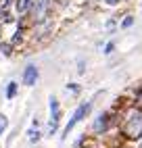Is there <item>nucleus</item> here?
Segmentation results:
<instances>
[{
	"label": "nucleus",
	"instance_id": "obj_1",
	"mask_svg": "<svg viewBox=\"0 0 142 148\" xmlns=\"http://www.w3.org/2000/svg\"><path fill=\"white\" fill-rule=\"evenodd\" d=\"M123 134L130 136V138L142 136V113H132L128 117V121L123 125Z\"/></svg>",
	"mask_w": 142,
	"mask_h": 148
},
{
	"label": "nucleus",
	"instance_id": "obj_2",
	"mask_svg": "<svg viewBox=\"0 0 142 148\" xmlns=\"http://www.w3.org/2000/svg\"><path fill=\"white\" fill-rule=\"evenodd\" d=\"M90 108H92V104H90V102H86V104H79V106H77V111L73 113V117L69 119V123H67V127H65V134H69V132L75 127V123H79V121L84 119V117L90 113Z\"/></svg>",
	"mask_w": 142,
	"mask_h": 148
},
{
	"label": "nucleus",
	"instance_id": "obj_3",
	"mask_svg": "<svg viewBox=\"0 0 142 148\" xmlns=\"http://www.w3.org/2000/svg\"><path fill=\"white\" fill-rule=\"evenodd\" d=\"M50 113H52V119H50V125H48V134H54L57 127H59V119H61V111H59V100L52 96L50 98Z\"/></svg>",
	"mask_w": 142,
	"mask_h": 148
},
{
	"label": "nucleus",
	"instance_id": "obj_4",
	"mask_svg": "<svg viewBox=\"0 0 142 148\" xmlns=\"http://www.w3.org/2000/svg\"><path fill=\"white\" fill-rule=\"evenodd\" d=\"M48 4H50V0H34V4H32V8H34V19H42V17L46 15Z\"/></svg>",
	"mask_w": 142,
	"mask_h": 148
},
{
	"label": "nucleus",
	"instance_id": "obj_5",
	"mask_svg": "<svg viewBox=\"0 0 142 148\" xmlns=\"http://www.w3.org/2000/svg\"><path fill=\"white\" fill-rule=\"evenodd\" d=\"M36 79H38V69H36L34 65H29L25 71H23V84H25V86H34Z\"/></svg>",
	"mask_w": 142,
	"mask_h": 148
},
{
	"label": "nucleus",
	"instance_id": "obj_6",
	"mask_svg": "<svg viewBox=\"0 0 142 148\" xmlns=\"http://www.w3.org/2000/svg\"><path fill=\"white\" fill-rule=\"evenodd\" d=\"M107 121H109V115H100L98 119H96V123H94V132H105L107 130Z\"/></svg>",
	"mask_w": 142,
	"mask_h": 148
},
{
	"label": "nucleus",
	"instance_id": "obj_7",
	"mask_svg": "<svg viewBox=\"0 0 142 148\" xmlns=\"http://www.w3.org/2000/svg\"><path fill=\"white\" fill-rule=\"evenodd\" d=\"M34 0H17V11L19 13H27L29 8H32Z\"/></svg>",
	"mask_w": 142,
	"mask_h": 148
},
{
	"label": "nucleus",
	"instance_id": "obj_8",
	"mask_svg": "<svg viewBox=\"0 0 142 148\" xmlns=\"http://www.w3.org/2000/svg\"><path fill=\"white\" fill-rule=\"evenodd\" d=\"M15 94H17V84H15V82H11V84L6 86V98H8V100H13Z\"/></svg>",
	"mask_w": 142,
	"mask_h": 148
},
{
	"label": "nucleus",
	"instance_id": "obj_9",
	"mask_svg": "<svg viewBox=\"0 0 142 148\" xmlns=\"http://www.w3.org/2000/svg\"><path fill=\"white\" fill-rule=\"evenodd\" d=\"M27 134H29V140H32V142H38L40 140V132L38 130H29Z\"/></svg>",
	"mask_w": 142,
	"mask_h": 148
},
{
	"label": "nucleus",
	"instance_id": "obj_10",
	"mask_svg": "<svg viewBox=\"0 0 142 148\" xmlns=\"http://www.w3.org/2000/svg\"><path fill=\"white\" fill-rule=\"evenodd\" d=\"M6 125H8V121H6V117H4V115H0V136H2V132L6 130Z\"/></svg>",
	"mask_w": 142,
	"mask_h": 148
},
{
	"label": "nucleus",
	"instance_id": "obj_11",
	"mask_svg": "<svg viewBox=\"0 0 142 148\" xmlns=\"http://www.w3.org/2000/svg\"><path fill=\"white\" fill-rule=\"evenodd\" d=\"M113 50H115V44H113V42H109V44L105 46V54H111Z\"/></svg>",
	"mask_w": 142,
	"mask_h": 148
},
{
	"label": "nucleus",
	"instance_id": "obj_12",
	"mask_svg": "<svg viewBox=\"0 0 142 148\" xmlns=\"http://www.w3.org/2000/svg\"><path fill=\"white\" fill-rule=\"evenodd\" d=\"M132 23H134V19H132V17H125L123 19V27H130Z\"/></svg>",
	"mask_w": 142,
	"mask_h": 148
},
{
	"label": "nucleus",
	"instance_id": "obj_13",
	"mask_svg": "<svg viewBox=\"0 0 142 148\" xmlns=\"http://www.w3.org/2000/svg\"><path fill=\"white\" fill-rule=\"evenodd\" d=\"M2 52H4V54H11V48H8L6 44H2Z\"/></svg>",
	"mask_w": 142,
	"mask_h": 148
},
{
	"label": "nucleus",
	"instance_id": "obj_14",
	"mask_svg": "<svg viewBox=\"0 0 142 148\" xmlns=\"http://www.w3.org/2000/svg\"><path fill=\"white\" fill-rule=\"evenodd\" d=\"M105 2H107V4H117L119 0H105Z\"/></svg>",
	"mask_w": 142,
	"mask_h": 148
},
{
	"label": "nucleus",
	"instance_id": "obj_15",
	"mask_svg": "<svg viewBox=\"0 0 142 148\" xmlns=\"http://www.w3.org/2000/svg\"><path fill=\"white\" fill-rule=\"evenodd\" d=\"M138 148H142V138H140V142H138Z\"/></svg>",
	"mask_w": 142,
	"mask_h": 148
}]
</instances>
